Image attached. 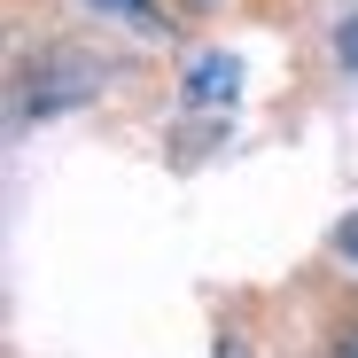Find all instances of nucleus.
Listing matches in <instances>:
<instances>
[{"label": "nucleus", "mask_w": 358, "mask_h": 358, "mask_svg": "<svg viewBox=\"0 0 358 358\" xmlns=\"http://www.w3.org/2000/svg\"><path fill=\"white\" fill-rule=\"evenodd\" d=\"M335 250H343V257H358V218H350V226L335 234Z\"/></svg>", "instance_id": "nucleus-3"}, {"label": "nucleus", "mask_w": 358, "mask_h": 358, "mask_svg": "<svg viewBox=\"0 0 358 358\" xmlns=\"http://www.w3.org/2000/svg\"><path fill=\"white\" fill-rule=\"evenodd\" d=\"M187 8H210V0H187Z\"/></svg>", "instance_id": "nucleus-5"}, {"label": "nucleus", "mask_w": 358, "mask_h": 358, "mask_svg": "<svg viewBox=\"0 0 358 358\" xmlns=\"http://www.w3.org/2000/svg\"><path fill=\"white\" fill-rule=\"evenodd\" d=\"M343 55H350V63H358V16L343 24Z\"/></svg>", "instance_id": "nucleus-4"}, {"label": "nucleus", "mask_w": 358, "mask_h": 358, "mask_svg": "<svg viewBox=\"0 0 358 358\" xmlns=\"http://www.w3.org/2000/svg\"><path fill=\"white\" fill-rule=\"evenodd\" d=\"M234 78H242V71H234L226 55H203L195 78H187V101H226V94H234Z\"/></svg>", "instance_id": "nucleus-1"}, {"label": "nucleus", "mask_w": 358, "mask_h": 358, "mask_svg": "<svg viewBox=\"0 0 358 358\" xmlns=\"http://www.w3.org/2000/svg\"><path fill=\"white\" fill-rule=\"evenodd\" d=\"M94 8H109V16H125L133 31H164V24H171V16L156 8V0H94Z\"/></svg>", "instance_id": "nucleus-2"}]
</instances>
